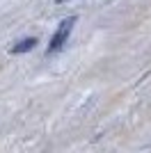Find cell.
<instances>
[{
	"mask_svg": "<svg viewBox=\"0 0 151 153\" xmlns=\"http://www.w3.org/2000/svg\"><path fill=\"white\" fill-rule=\"evenodd\" d=\"M73 23H76V19L71 16V19L62 21V23L57 25L55 34H53V39H50V46H48V51H46V55H48V53H57V51H60V48H62L64 44H67V39H69L71 30H73Z\"/></svg>",
	"mask_w": 151,
	"mask_h": 153,
	"instance_id": "1",
	"label": "cell"
},
{
	"mask_svg": "<svg viewBox=\"0 0 151 153\" xmlns=\"http://www.w3.org/2000/svg\"><path fill=\"white\" fill-rule=\"evenodd\" d=\"M34 44H37V39L30 37V39H23L19 46H14L12 53H25V51H30V48H34Z\"/></svg>",
	"mask_w": 151,
	"mask_h": 153,
	"instance_id": "2",
	"label": "cell"
},
{
	"mask_svg": "<svg viewBox=\"0 0 151 153\" xmlns=\"http://www.w3.org/2000/svg\"><path fill=\"white\" fill-rule=\"evenodd\" d=\"M57 2H67V0H57Z\"/></svg>",
	"mask_w": 151,
	"mask_h": 153,
	"instance_id": "3",
	"label": "cell"
}]
</instances>
